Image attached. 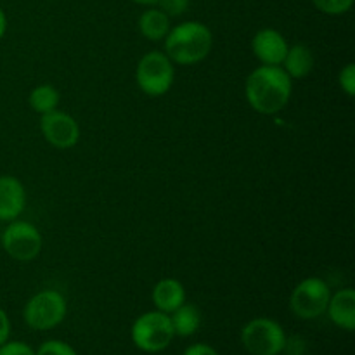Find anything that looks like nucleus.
I'll return each mask as SVG.
<instances>
[{
	"instance_id": "obj_10",
	"label": "nucleus",
	"mask_w": 355,
	"mask_h": 355,
	"mask_svg": "<svg viewBox=\"0 0 355 355\" xmlns=\"http://www.w3.org/2000/svg\"><path fill=\"white\" fill-rule=\"evenodd\" d=\"M253 54L267 66H281L288 52L286 38L272 28L260 30L252 40Z\"/></svg>"
},
{
	"instance_id": "obj_20",
	"label": "nucleus",
	"mask_w": 355,
	"mask_h": 355,
	"mask_svg": "<svg viewBox=\"0 0 355 355\" xmlns=\"http://www.w3.org/2000/svg\"><path fill=\"white\" fill-rule=\"evenodd\" d=\"M340 85L345 90L347 96L352 97L355 94V66L352 62H349V64L340 71Z\"/></svg>"
},
{
	"instance_id": "obj_11",
	"label": "nucleus",
	"mask_w": 355,
	"mask_h": 355,
	"mask_svg": "<svg viewBox=\"0 0 355 355\" xmlns=\"http://www.w3.org/2000/svg\"><path fill=\"white\" fill-rule=\"evenodd\" d=\"M26 205V191L12 175L0 177V220L12 222L23 214Z\"/></svg>"
},
{
	"instance_id": "obj_24",
	"label": "nucleus",
	"mask_w": 355,
	"mask_h": 355,
	"mask_svg": "<svg viewBox=\"0 0 355 355\" xmlns=\"http://www.w3.org/2000/svg\"><path fill=\"white\" fill-rule=\"evenodd\" d=\"M184 355H218L214 347L207 345V343H194V345L187 347Z\"/></svg>"
},
{
	"instance_id": "obj_16",
	"label": "nucleus",
	"mask_w": 355,
	"mask_h": 355,
	"mask_svg": "<svg viewBox=\"0 0 355 355\" xmlns=\"http://www.w3.org/2000/svg\"><path fill=\"white\" fill-rule=\"evenodd\" d=\"M139 30L148 40H163L170 31V17L162 9H149L139 19Z\"/></svg>"
},
{
	"instance_id": "obj_3",
	"label": "nucleus",
	"mask_w": 355,
	"mask_h": 355,
	"mask_svg": "<svg viewBox=\"0 0 355 355\" xmlns=\"http://www.w3.org/2000/svg\"><path fill=\"white\" fill-rule=\"evenodd\" d=\"M173 333L170 315L165 312H148L142 314L132 326V340L135 347L144 352L156 354L165 350L172 343Z\"/></svg>"
},
{
	"instance_id": "obj_17",
	"label": "nucleus",
	"mask_w": 355,
	"mask_h": 355,
	"mask_svg": "<svg viewBox=\"0 0 355 355\" xmlns=\"http://www.w3.org/2000/svg\"><path fill=\"white\" fill-rule=\"evenodd\" d=\"M59 104V92L52 85H40L31 90L30 106L31 110L40 114H47L55 111Z\"/></svg>"
},
{
	"instance_id": "obj_5",
	"label": "nucleus",
	"mask_w": 355,
	"mask_h": 355,
	"mask_svg": "<svg viewBox=\"0 0 355 355\" xmlns=\"http://www.w3.org/2000/svg\"><path fill=\"white\" fill-rule=\"evenodd\" d=\"M64 297L55 290H44L31 297L24 307V321L31 329L47 331L61 324L66 318Z\"/></svg>"
},
{
	"instance_id": "obj_2",
	"label": "nucleus",
	"mask_w": 355,
	"mask_h": 355,
	"mask_svg": "<svg viewBox=\"0 0 355 355\" xmlns=\"http://www.w3.org/2000/svg\"><path fill=\"white\" fill-rule=\"evenodd\" d=\"M214 37L207 24L200 21H186L165 37V52L177 64H196L211 51Z\"/></svg>"
},
{
	"instance_id": "obj_25",
	"label": "nucleus",
	"mask_w": 355,
	"mask_h": 355,
	"mask_svg": "<svg viewBox=\"0 0 355 355\" xmlns=\"http://www.w3.org/2000/svg\"><path fill=\"white\" fill-rule=\"evenodd\" d=\"M9 335H10V321L9 318H7L6 312L0 309V345H3V343L9 340Z\"/></svg>"
},
{
	"instance_id": "obj_8",
	"label": "nucleus",
	"mask_w": 355,
	"mask_h": 355,
	"mask_svg": "<svg viewBox=\"0 0 355 355\" xmlns=\"http://www.w3.org/2000/svg\"><path fill=\"white\" fill-rule=\"evenodd\" d=\"M2 246L14 260L31 262L42 252V236L30 222L12 220L3 231Z\"/></svg>"
},
{
	"instance_id": "obj_4",
	"label": "nucleus",
	"mask_w": 355,
	"mask_h": 355,
	"mask_svg": "<svg viewBox=\"0 0 355 355\" xmlns=\"http://www.w3.org/2000/svg\"><path fill=\"white\" fill-rule=\"evenodd\" d=\"M173 76H175L173 62L170 61L168 55L158 51L142 55L135 71L139 87L149 97H159L168 92L172 89Z\"/></svg>"
},
{
	"instance_id": "obj_18",
	"label": "nucleus",
	"mask_w": 355,
	"mask_h": 355,
	"mask_svg": "<svg viewBox=\"0 0 355 355\" xmlns=\"http://www.w3.org/2000/svg\"><path fill=\"white\" fill-rule=\"evenodd\" d=\"M312 2L321 12L338 16V14H345L347 10H350L354 0H312Z\"/></svg>"
},
{
	"instance_id": "obj_19",
	"label": "nucleus",
	"mask_w": 355,
	"mask_h": 355,
	"mask_svg": "<svg viewBox=\"0 0 355 355\" xmlns=\"http://www.w3.org/2000/svg\"><path fill=\"white\" fill-rule=\"evenodd\" d=\"M37 355H78L69 347L68 343L59 342V340H49V342L42 343L40 349L37 350Z\"/></svg>"
},
{
	"instance_id": "obj_26",
	"label": "nucleus",
	"mask_w": 355,
	"mask_h": 355,
	"mask_svg": "<svg viewBox=\"0 0 355 355\" xmlns=\"http://www.w3.org/2000/svg\"><path fill=\"white\" fill-rule=\"evenodd\" d=\"M6 28H7L6 14H3V10L0 9V38H2V37H3V33H6Z\"/></svg>"
},
{
	"instance_id": "obj_6",
	"label": "nucleus",
	"mask_w": 355,
	"mask_h": 355,
	"mask_svg": "<svg viewBox=\"0 0 355 355\" xmlns=\"http://www.w3.org/2000/svg\"><path fill=\"white\" fill-rule=\"evenodd\" d=\"M241 342L253 355H279L286 335L279 322L269 318H257L243 328Z\"/></svg>"
},
{
	"instance_id": "obj_7",
	"label": "nucleus",
	"mask_w": 355,
	"mask_h": 355,
	"mask_svg": "<svg viewBox=\"0 0 355 355\" xmlns=\"http://www.w3.org/2000/svg\"><path fill=\"white\" fill-rule=\"evenodd\" d=\"M331 291L326 281L319 277H307L293 290L290 298L291 311L300 319H315L328 309Z\"/></svg>"
},
{
	"instance_id": "obj_15",
	"label": "nucleus",
	"mask_w": 355,
	"mask_h": 355,
	"mask_svg": "<svg viewBox=\"0 0 355 355\" xmlns=\"http://www.w3.org/2000/svg\"><path fill=\"white\" fill-rule=\"evenodd\" d=\"M170 321H172V328L175 335L191 336L200 329L201 312L198 311L196 305L184 302L179 309H175L170 314Z\"/></svg>"
},
{
	"instance_id": "obj_14",
	"label": "nucleus",
	"mask_w": 355,
	"mask_h": 355,
	"mask_svg": "<svg viewBox=\"0 0 355 355\" xmlns=\"http://www.w3.org/2000/svg\"><path fill=\"white\" fill-rule=\"evenodd\" d=\"M281 68L288 73L290 78H305L314 68V55L307 45H293L288 47L286 55H284Z\"/></svg>"
},
{
	"instance_id": "obj_13",
	"label": "nucleus",
	"mask_w": 355,
	"mask_h": 355,
	"mask_svg": "<svg viewBox=\"0 0 355 355\" xmlns=\"http://www.w3.org/2000/svg\"><path fill=\"white\" fill-rule=\"evenodd\" d=\"M153 302L159 312L172 314L175 309H179L186 302V290H184L180 281L172 279V277L162 279L153 288Z\"/></svg>"
},
{
	"instance_id": "obj_21",
	"label": "nucleus",
	"mask_w": 355,
	"mask_h": 355,
	"mask_svg": "<svg viewBox=\"0 0 355 355\" xmlns=\"http://www.w3.org/2000/svg\"><path fill=\"white\" fill-rule=\"evenodd\" d=\"M159 7L166 16H180L189 7V0H159Z\"/></svg>"
},
{
	"instance_id": "obj_27",
	"label": "nucleus",
	"mask_w": 355,
	"mask_h": 355,
	"mask_svg": "<svg viewBox=\"0 0 355 355\" xmlns=\"http://www.w3.org/2000/svg\"><path fill=\"white\" fill-rule=\"evenodd\" d=\"M135 3H141V6H155L159 0H134Z\"/></svg>"
},
{
	"instance_id": "obj_9",
	"label": "nucleus",
	"mask_w": 355,
	"mask_h": 355,
	"mask_svg": "<svg viewBox=\"0 0 355 355\" xmlns=\"http://www.w3.org/2000/svg\"><path fill=\"white\" fill-rule=\"evenodd\" d=\"M40 130L45 141L58 149L73 148L80 139V127L75 118L58 110L42 114Z\"/></svg>"
},
{
	"instance_id": "obj_22",
	"label": "nucleus",
	"mask_w": 355,
	"mask_h": 355,
	"mask_svg": "<svg viewBox=\"0 0 355 355\" xmlns=\"http://www.w3.org/2000/svg\"><path fill=\"white\" fill-rule=\"evenodd\" d=\"M0 355H37L30 345L23 342H6L0 345Z\"/></svg>"
},
{
	"instance_id": "obj_23",
	"label": "nucleus",
	"mask_w": 355,
	"mask_h": 355,
	"mask_svg": "<svg viewBox=\"0 0 355 355\" xmlns=\"http://www.w3.org/2000/svg\"><path fill=\"white\" fill-rule=\"evenodd\" d=\"M283 352H286V355H305V352H307V342L297 335L290 336L284 342Z\"/></svg>"
},
{
	"instance_id": "obj_1",
	"label": "nucleus",
	"mask_w": 355,
	"mask_h": 355,
	"mask_svg": "<svg viewBox=\"0 0 355 355\" xmlns=\"http://www.w3.org/2000/svg\"><path fill=\"white\" fill-rule=\"evenodd\" d=\"M291 78L281 66H260L253 69L245 83L250 106L262 114H276L291 99Z\"/></svg>"
},
{
	"instance_id": "obj_12",
	"label": "nucleus",
	"mask_w": 355,
	"mask_h": 355,
	"mask_svg": "<svg viewBox=\"0 0 355 355\" xmlns=\"http://www.w3.org/2000/svg\"><path fill=\"white\" fill-rule=\"evenodd\" d=\"M328 314L329 319L335 322L338 328L347 329V331H354L355 329V291L352 288H345V290L336 291L331 295L328 304Z\"/></svg>"
}]
</instances>
